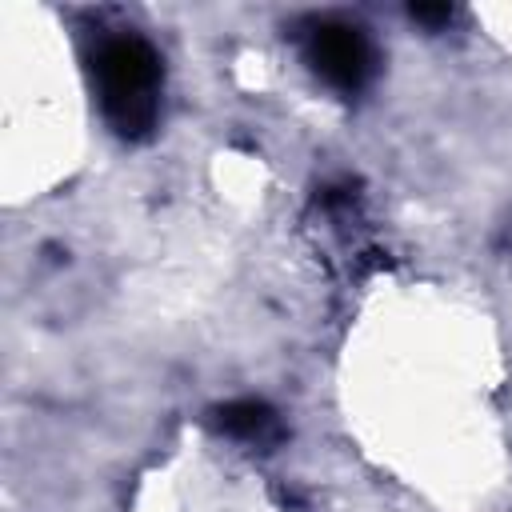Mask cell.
<instances>
[{
  "label": "cell",
  "mask_w": 512,
  "mask_h": 512,
  "mask_svg": "<svg viewBox=\"0 0 512 512\" xmlns=\"http://www.w3.org/2000/svg\"><path fill=\"white\" fill-rule=\"evenodd\" d=\"M160 56L144 36L120 32L104 36L92 52V80L100 92V108L116 136L148 140L160 120Z\"/></svg>",
  "instance_id": "1"
},
{
  "label": "cell",
  "mask_w": 512,
  "mask_h": 512,
  "mask_svg": "<svg viewBox=\"0 0 512 512\" xmlns=\"http://www.w3.org/2000/svg\"><path fill=\"white\" fill-rule=\"evenodd\" d=\"M308 64L328 88L356 96L376 72V52L356 24L320 20L308 32Z\"/></svg>",
  "instance_id": "2"
},
{
  "label": "cell",
  "mask_w": 512,
  "mask_h": 512,
  "mask_svg": "<svg viewBox=\"0 0 512 512\" xmlns=\"http://www.w3.org/2000/svg\"><path fill=\"white\" fill-rule=\"evenodd\" d=\"M216 428L236 440H248V444L280 440V420L264 400H232V404L216 408Z\"/></svg>",
  "instance_id": "3"
},
{
  "label": "cell",
  "mask_w": 512,
  "mask_h": 512,
  "mask_svg": "<svg viewBox=\"0 0 512 512\" xmlns=\"http://www.w3.org/2000/svg\"><path fill=\"white\" fill-rule=\"evenodd\" d=\"M408 16L420 20V24H428V28H440V24L452 20V8L448 4H416V8H408Z\"/></svg>",
  "instance_id": "4"
}]
</instances>
